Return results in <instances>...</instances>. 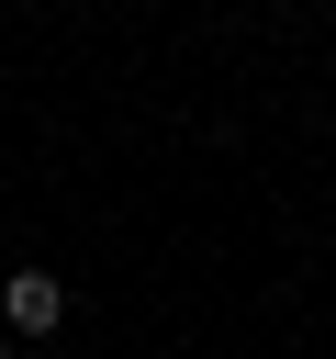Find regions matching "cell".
Segmentation results:
<instances>
[{
  "mask_svg": "<svg viewBox=\"0 0 336 359\" xmlns=\"http://www.w3.org/2000/svg\"><path fill=\"white\" fill-rule=\"evenodd\" d=\"M0 314H11V337H56L67 325V280L56 269H11L0 280Z\"/></svg>",
  "mask_w": 336,
  "mask_h": 359,
  "instance_id": "1",
  "label": "cell"
},
{
  "mask_svg": "<svg viewBox=\"0 0 336 359\" xmlns=\"http://www.w3.org/2000/svg\"><path fill=\"white\" fill-rule=\"evenodd\" d=\"M0 359H11V348H0Z\"/></svg>",
  "mask_w": 336,
  "mask_h": 359,
  "instance_id": "2",
  "label": "cell"
}]
</instances>
